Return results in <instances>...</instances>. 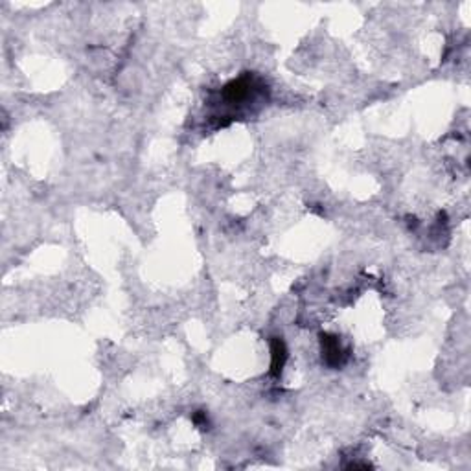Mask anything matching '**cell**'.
Returning <instances> with one entry per match:
<instances>
[{
  "label": "cell",
  "mask_w": 471,
  "mask_h": 471,
  "mask_svg": "<svg viewBox=\"0 0 471 471\" xmlns=\"http://www.w3.org/2000/svg\"><path fill=\"white\" fill-rule=\"evenodd\" d=\"M272 370L274 372H278V370H282V364H284V359H285V350H284V345L280 343V341H276L274 343V346H272Z\"/></svg>",
  "instance_id": "cell-1"
}]
</instances>
